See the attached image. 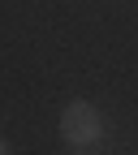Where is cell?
Here are the masks:
<instances>
[{
  "label": "cell",
  "instance_id": "cell-2",
  "mask_svg": "<svg viewBox=\"0 0 138 155\" xmlns=\"http://www.w3.org/2000/svg\"><path fill=\"white\" fill-rule=\"evenodd\" d=\"M9 151H13V147H9V142H5V138H0V155H9Z\"/></svg>",
  "mask_w": 138,
  "mask_h": 155
},
{
  "label": "cell",
  "instance_id": "cell-1",
  "mask_svg": "<svg viewBox=\"0 0 138 155\" xmlns=\"http://www.w3.org/2000/svg\"><path fill=\"white\" fill-rule=\"evenodd\" d=\"M104 112L95 108L91 99H69L61 108V138L69 151H91L95 142L104 138Z\"/></svg>",
  "mask_w": 138,
  "mask_h": 155
}]
</instances>
